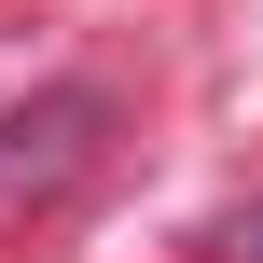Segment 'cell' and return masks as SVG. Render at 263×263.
<instances>
[{"mask_svg":"<svg viewBox=\"0 0 263 263\" xmlns=\"http://www.w3.org/2000/svg\"><path fill=\"white\" fill-rule=\"evenodd\" d=\"M111 125H125V97L97 83V69H55V83H28L14 111H0V222H28V208H55L97 153H111Z\"/></svg>","mask_w":263,"mask_h":263,"instance_id":"1","label":"cell"},{"mask_svg":"<svg viewBox=\"0 0 263 263\" xmlns=\"http://www.w3.org/2000/svg\"><path fill=\"white\" fill-rule=\"evenodd\" d=\"M208 263H263V208H236V222H208Z\"/></svg>","mask_w":263,"mask_h":263,"instance_id":"2","label":"cell"}]
</instances>
